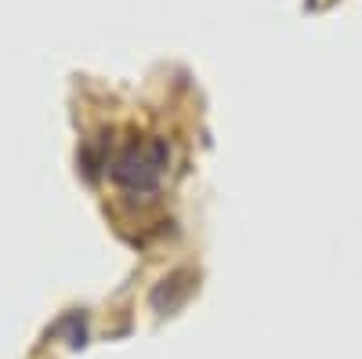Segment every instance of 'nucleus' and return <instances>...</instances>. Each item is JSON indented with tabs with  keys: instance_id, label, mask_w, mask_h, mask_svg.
<instances>
[{
	"instance_id": "1",
	"label": "nucleus",
	"mask_w": 362,
	"mask_h": 359,
	"mask_svg": "<svg viewBox=\"0 0 362 359\" xmlns=\"http://www.w3.org/2000/svg\"><path fill=\"white\" fill-rule=\"evenodd\" d=\"M167 164H170V145L163 138H145V142L127 145L109 164V178L127 193H148L160 186Z\"/></svg>"
},
{
	"instance_id": "2",
	"label": "nucleus",
	"mask_w": 362,
	"mask_h": 359,
	"mask_svg": "<svg viewBox=\"0 0 362 359\" xmlns=\"http://www.w3.org/2000/svg\"><path fill=\"white\" fill-rule=\"evenodd\" d=\"M192 287H196V276L189 273V268L170 273L167 280H160V283L153 287V294H148V305H153L156 312H163V316H170V312H177L181 305L189 302Z\"/></svg>"
}]
</instances>
